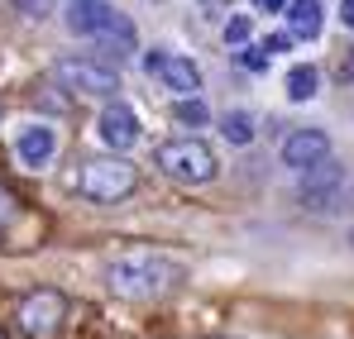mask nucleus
I'll return each mask as SVG.
<instances>
[{
  "label": "nucleus",
  "mask_w": 354,
  "mask_h": 339,
  "mask_svg": "<svg viewBox=\"0 0 354 339\" xmlns=\"http://www.w3.org/2000/svg\"><path fill=\"white\" fill-rule=\"evenodd\" d=\"M177 282H182V263L163 258V253H149V249L120 253L106 263V287L120 301H163L168 291H177Z\"/></svg>",
  "instance_id": "obj_1"
},
{
  "label": "nucleus",
  "mask_w": 354,
  "mask_h": 339,
  "mask_svg": "<svg viewBox=\"0 0 354 339\" xmlns=\"http://www.w3.org/2000/svg\"><path fill=\"white\" fill-rule=\"evenodd\" d=\"M158 168L163 177H173L182 186H206V182H216V153H211V144H201V139H168V144H158Z\"/></svg>",
  "instance_id": "obj_2"
},
{
  "label": "nucleus",
  "mask_w": 354,
  "mask_h": 339,
  "mask_svg": "<svg viewBox=\"0 0 354 339\" xmlns=\"http://www.w3.org/2000/svg\"><path fill=\"white\" fill-rule=\"evenodd\" d=\"M67 325V296L58 287H34L15 306V330L24 339H58Z\"/></svg>",
  "instance_id": "obj_3"
},
{
  "label": "nucleus",
  "mask_w": 354,
  "mask_h": 339,
  "mask_svg": "<svg viewBox=\"0 0 354 339\" xmlns=\"http://www.w3.org/2000/svg\"><path fill=\"white\" fill-rule=\"evenodd\" d=\"M134 186H139V172L124 158H91L77 172V191L96 206H115L124 196H134Z\"/></svg>",
  "instance_id": "obj_4"
},
{
  "label": "nucleus",
  "mask_w": 354,
  "mask_h": 339,
  "mask_svg": "<svg viewBox=\"0 0 354 339\" xmlns=\"http://www.w3.org/2000/svg\"><path fill=\"white\" fill-rule=\"evenodd\" d=\"M53 81L62 91H72V96H101V101L120 96V72L111 62H96V57H58Z\"/></svg>",
  "instance_id": "obj_5"
},
{
  "label": "nucleus",
  "mask_w": 354,
  "mask_h": 339,
  "mask_svg": "<svg viewBox=\"0 0 354 339\" xmlns=\"http://www.w3.org/2000/svg\"><path fill=\"white\" fill-rule=\"evenodd\" d=\"M297 201L311 211V215H330V211H340V201H345V172L340 163H316V168L301 172V186H297Z\"/></svg>",
  "instance_id": "obj_6"
},
{
  "label": "nucleus",
  "mask_w": 354,
  "mask_h": 339,
  "mask_svg": "<svg viewBox=\"0 0 354 339\" xmlns=\"http://www.w3.org/2000/svg\"><path fill=\"white\" fill-rule=\"evenodd\" d=\"M144 67H149L173 96H196V91H201V67H196L192 57H182V53H149Z\"/></svg>",
  "instance_id": "obj_7"
},
{
  "label": "nucleus",
  "mask_w": 354,
  "mask_h": 339,
  "mask_svg": "<svg viewBox=\"0 0 354 339\" xmlns=\"http://www.w3.org/2000/svg\"><path fill=\"white\" fill-rule=\"evenodd\" d=\"M278 158H283L292 172L316 168V163H326V158H330V134H326V129H292V134L283 139Z\"/></svg>",
  "instance_id": "obj_8"
},
{
  "label": "nucleus",
  "mask_w": 354,
  "mask_h": 339,
  "mask_svg": "<svg viewBox=\"0 0 354 339\" xmlns=\"http://www.w3.org/2000/svg\"><path fill=\"white\" fill-rule=\"evenodd\" d=\"M96 134H101V144L115 148V153L134 148V144H139V115H134V106H124L120 96L106 101V110H101V119H96Z\"/></svg>",
  "instance_id": "obj_9"
},
{
  "label": "nucleus",
  "mask_w": 354,
  "mask_h": 339,
  "mask_svg": "<svg viewBox=\"0 0 354 339\" xmlns=\"http://www.w3.org/2000/svg\"><path fill=\"white\" fill-rule=\"evenodd\" d=\"M53 153H58L53 124H29V129L15 139V158H19L24 168H44V163H53Z\"/></svg>",
  "instance_id": "obj_10"
},
{
  "label": "nucleus",
  "mask_w": 354,
  "mask_h": 339,
  "mask_svg": "<svg viewBox=\"0 0 354 339\" xmlns=\"http://www.w3.org/2000/svg\"><path fill=\"white\" fill-rule=\"evenodd\" d=\"M115 14H120V10H115V5H106V0H67V29L82 34V39H96Z\"/></svg>",
  "instance_id": "obj_11"
},
{
  "label": "nucleus",
  "mask_w": 354,
  "mask_h": 339,
  "mask_svg": "<svg viewBox=\"0 0 354 339\" xmlns=\"http://www.w3.org/2000/svg\"><path fill=\"white\" fill-rule=\"evenodd\" d=\"M288 29H292L297 39H316L321 34V24H326V10H321V0H288Z\"/></svg>",
  "instance_id": "obj_12"
},
{
  "label": "nucleus",
  "mask_w": 354,
  "mask_h": 339,
  "mask_svg": "<svg viewBox=\"0 0 354 339\" xmlns=\"http://www.w3.org/2000/svg\"><path fill=\"white\" fill-rule=\"evenodd\" d=\"M96 43L106 48V53H115V57H129L134 48H139V34H134V19L129 14H115L101 34H96Z\"/></svg>",
  "instance_id": "obj_13"
},
{
  "label": "nucleus",
  "mask_w": 354,
  "mask_h": 339,
  "mask_svg": "<svg viewBox=\"0 0 354 339\" xmlns=\"http://www.w3.org/2000/svg\"><path fill=\"white\" fill-rule=\"evenodd\" d=\"M316 91H321V72H316L311 62H301V67H292V72H288V101H297V106H301V101H311Z\"/></svg>",
  "instance_id": "obj_14"
},
{
  "label": "nucleus",
  "mask_w": 354,
  "mask_h": 339,
  "mask_svg": "<svg viewBox=\"0 0 354 339\" xmlns=\"http://www.w3.org/2000/svg\"><path fill=\"white\" fill-rule=\"evenodd\" d=\"M221 134H225L235 148H244V144H254L259 124H254V115H249V110H225V119H221Z\"/></svg>",
  "instance_id": "obj_15"
},
{
  "label": "nucleus",
  "mask_w": 354,
  "mask_h": 339,
  "mask_svg": "<svg viewBox=\"0 0 354 339\" xmlns=\"http://www.w3.org/2000/svg\"><path fill=\"white\" fill-rule=\"evenodd\" d=\"M15 220H19V196L0 182V244H5V234L15 229Z\"/></svg>",
  "instance_id": "obj_16"
},
{
  "label": "nucleus",
  "mask_w": 354,
  "mask_h": 339,
  "mask_svg": "<svg viewBox=\"0 0 354 339\" xmlns=\"http://www.w3.org/2000/svg\"><path fill=\"white\" fill-rule=\"evenodd\" d=\"M173 115L182 119V124H206V119H211V110H206L196 96H182V101L173 106Z\"/></svg>",
  "instance_id": "obj_17"
},
{
  "label": "nucleus",
  "mask_w": 354,
  "mask_h": 339,
  "mask_svg": "<svg viewBox=\"0 0 354 339\" xmlns=\"http://www.w3.org/2000/svg\"><path fill=\"white\" fill-rule=\"evenodd\" d=\"M268 48H263V43H259V48H239V67H244V72H263V67H268Z\"/></svg>",
  "instance_id": "obj_18"
},
{
  "label": "nucleus",
  "mask_w": 354,
  "mask_h": 339,
  "mask_svg": "<svg viewBox=\"0 0 354 339\" xmlns=\"http://www.w3.org/2000/svg\"><path fill=\"white\" fill-rule=\"evenodd\" d=\"M10 5H15L24 19H48V14H53V0H10Z\"/></svg>",
  "instance_id": "obj_19"
},
{
  "label": "nucleus",
  "mask_w": 354,
  "mask_h": 339,
  "mask_svg": "<svg viewBox=\"0 0 354 339\" xmlns=\"http://www.w3.org/2000/svg\"><path fill=\"white\" fill-rule=\"evenodd\" d=\"M249 34H254V24H249V14H235V19L225 24V43H249Z\"/></svg>",
  "instance_id": "obj_20"
},
{
  "label": "nucleus",
  "mask_w": 354,
  "mask_h": 339,
  "mask_svg": "<svg viewBox=\"0 0 354 339\" xmlns=\"http://www.w3.org/2000/svg\"><path fill=\"white\" fill-rule=\"evenodd\" d=\"M292 29H288V34H268V39H263V48H268V53H288V48H292Z\"/></svg>",
  "instance_id": "obj_21"
},
{
  "label": "nucleus",
  "mask_w": 354,
  "mask_h": 339,
  "mask_svg": "<svg viewBox=\"0 0 354 339\" xmlns=\"http://www.w3.org/2000/svg\"><path fill=\"white\" fill-rule=\"evenodd\" d=\"M254 5L268 10V14H283V10H288V0H254Z\"/></svg>",
  "instance_id": "obj_22"
},
{
  "label": "nucleus",
  "mask_w": 354,
  "mask_h": 339,
  "mask_svg": "<svg viewBox=\"0 0 354 339\" xmlns=\"http://www.w3.org/2000/svg\"><path fill=\"white\" fill-rule=\"evenodd\" d=\"M340 19H345V24L354 29V0H340Z\"/></svg>",
  "instance_id": "obj_23"
},
{
  "label": "nucleus",
  "mask_w": 354,
  "mask_h": 339,
  "mask_svg": "<svg viewBox=\"0 0 354 339\" xmlns=\"http://www.w3.org/2000/svg\"><path fill=\"white\" fill-rule=\"evenodd\" d=\"M340 77H345V81H350V77H354V53L345 57V62H340Z\"/></svg>",
  "instance_id": "obj_24"
},
{
  "label": "nucleus",
  "mask_w": 354,
  "mask_h": 339,
  "mask_svg": "<svg viewBox=\"0 0 354 339\" xmlns=\"http://www.w3.org/2000/svg\"><path fill=\"white\" fill-rule=\"evenodd\" d=\"M206 5H230V0H206Z\"/></svg>",
  "instance_id": "obj_25"
},
{
  "label": "nucleus",
  "mask_w": 354,
  "mask_h": 339,
  "mask_svg": "<svg viewBox=\"0 0 354 339\" xmlns=\"http://www.w3.org/2000/svg\"><path fill=\"white\" fill-rule=\"evenodd\" d=\"M350 244H354V229H350Z\"/></svg>",
  "instance_id": "obj_26"
},
{
  "label": "nucleus",
  "mask_w": 354,
  "mask_h": 339,
  "mask_svg": "<svg viewBox=\"0 0 354 339\" xmlns=\"http://www.w3.org/2000/svg\"><path fill=\"white\" fill-rule=\"evenodd\" d=\"M0 339H5V335H0Z\"/></svg>",
  "instance_id": "obj_27"
}]
</instances>
